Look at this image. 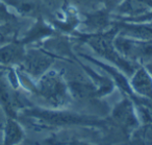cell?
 I'll return each mask as SVG.
<instances>
[{
  "mask_svg": "<svg viewBox=\"0 0 152 145\" xmlns=\"http://www.w3.org/2000/svg\"><path fill=\"white\" fill-rule=\"evenodd\" d=\"M38 92L53 105H61L67 100L66 85L54 71L45 74L39 82Z\"/></svg>",
  "mask_w": 152,
  "mask_h": 145,
  "instance_id": "cell-1",
  "label": "cell"
},
{
  "mask_svg": "<svg viewBox=\"0 0 152 145\" xmlns=\"http://www.w3.org/2000/svg\"><path fill=\"white\" fill-rule=\"evenodd\" d=\"M0 107L7 117L14 119L17 115V110L21 107L19 96L7 84L2 72H0Z\"/></svg>",
  "mask_w": 152,
  "mask_h": 145,
  "instance_id": "cell-2",
  "label": "cell"
},
{
  "mask_svg": "<svg viewBox=\"0 0 152 145\" xmlns=\"http://www.w3.org/2000/svg\"><path fill=\"white\" fill-rule=\"evenodd\" d=\"M52 63V57L40 50H31L25 53L21 62L24 70L32 76H39L44 73Z\"/></svg>",
  "mask_w": 152,
  "mask_h": 145,
  "instance_id": "cell-3",
  "label": "cell"
},
{
  "mask_svg": "<svg viewBox=\"0 0 152 145\" xmlns=\"http://www.w3.org/2000/svg\"><path fill=\"white\" fill-rule=\"evenodd\" d=\"M25 50L22 42H12L0 47V66H12L21 64Z\"/></svg>",
  "mask_w": 152,
  "mask_h": 145,
  "instance_id": "cell-4",
  "label": "cell"
},
{
  "mask_svg": "<svg viewBox=\"0 0 152 145\" xmlns=\"http://www.w3.org/2000/svg\"><path fill=\"white\" fill-rule=\"evenodd\" d=\"M114 119L125 128L134 127L137 125V118L128 100H124L116 107L113 113Z\"/></svg>",
  "mask_w": 152,
  "mask_h": 145,
  "instance_id": "cell-5",
  "label": "cell"
},
{
  "mask_svg": "<svg viewBox=\"0 0 152 145\" xmlns=\"http://www.w3.org/2000/svg\"><path fill=\"white\" fill-rule=\"evenodd\" d=\"M23 138V130L21 126L14 120L7 118L3 128V141L1 145H16Z\"/></svg>",
  "mask_w": 152,
  "mask_h": 145,
  "instance_id": "cell-6",
  "label": "cell"
},
{
  "mask_svg": "<svg viewBox=\"0 0 152 145\" xmlns=\"http://www.w3.org/2000/svg\"><path fill=\"white\" fill-rule=\"evenodd\" d=\"M134 90L146 97H152V79L144 69H140L132 78Z\"/></svg>",
  "mask_w": 152,
  "mask_h": 145,
  "instance_id": "cell-7",
  "label": "cell"
},
{
  "mask_svg": "<svg viewBox=\"0 0 152 145\" xmlns=\"http://www.w3.org/2000/svg\"><path fill=\"white\" fill-rule=\"evenodd\" d=\"M2 1L14 7L23 16H34L41 11L39 0H2Z\"/></svg>",
  "mask_w": 152,
  "mask_h": 145,
  "instance_id": "cell-8",
  "label": "cell"
},
{
  "mask_svg": "<svg viewBox=\"0 0 152 145\" xmlns=\"http://www.w3.org/2000/svg\"><path fill=\"white\" fill-rule=\"evenodd\" d=\"M131 34L137 36L140 38L150 39L152 38V26H140V27H133L130 29Z\"/></svg>",
  "mask_w": 152,
  "mask_h": 145,
  "instance_id": "cell-9",
  "label": "cell"
},
{
  "mask_svg": "<svg viewBox=\"0 0 152 145\" xmlns=\"http://www.w3.org/2000/svg\"><path fill=\"white\" fill-rule=\"evenodd\" d=\"M140 137H141L144 145L152 144V125H148L144 127L140 132Z\"/></svg>",
  "mask_w": 152,
  "mask_h": 145,
  "instance_id": "cell-10",
  "label": "cell"
},
{
  "mask_svg": "<svg viewBox=\"0 0 152 145\" xmlns=\"http://www.w3.org/2000/svg\"><path fill=\"white\" fill-rule=\"evenodd\" d=\"M7 116L5 115V113L3 112V110L0 107V130H3L5 125V122H7Z\"/></svg>",
  "mask_w": 152,
  "mask_h": 145,
  "instance_id": "cell-11",
  "label": "cell"
},
{
  "mask_svg": "<svg viewBox=\"0 0 152 145\" xmlns=\"http://www.w3.org/2000/svg\"><path fill=\"white\" fill-rule=\"evenodd\" d=\"M121 0H102V2L105 5H107V7H114V5H116Z\"/></svg>",
  "mask_w": 152,
  "mask_h": 145,
  "instance_id": "cell-12",
  "label": "cell"
},
{
  "mask_svg": "<svg viewBox=\"0 0 152 145\" xmlns=\"http://www.w3.org/2000/svg\"><path fill=\"white\" fill-rule=\"evenodd\" d=\"M71 145H89V144H86V143H80V142H76V143H72Z\"/></svg>",
  "mask_w": 152,
  "mask_h": 145,
  "instance_id": "cell-13",
  "label": "cell"
},
{
  "mask_svg": "<svg viewBox=\"0 0 152 145\" xmlns=\"http://www.w3.org/2000/svg\"><path fill=\"white\" fill-rule=\"evenodd\" d=\"M3 68H4V67H3V66H0V70H1V69H3Z\"/></svg>",
  "mask_w": 152,
  "mask_h": 145,
  "instance_id": "cell-14",
  "label": "cell"
}]
</instances>
